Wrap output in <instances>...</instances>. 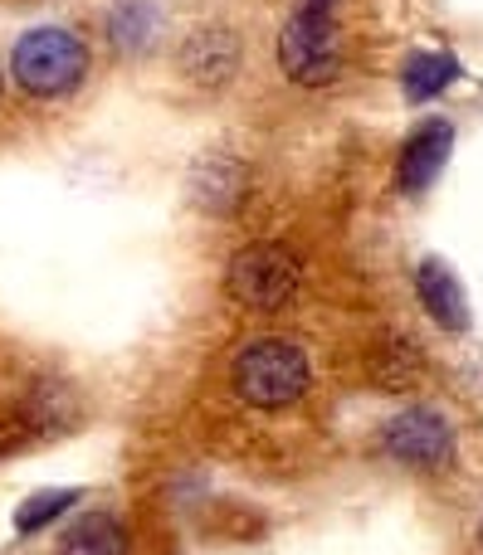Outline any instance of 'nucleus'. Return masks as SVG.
<instances>
[{
	"instance_id": "ddd939ff",
	"label": "nucleus",
	"mask_w": 483,
	"mask_h": 555,
	"mask_svg": "<svg viewBox=\"0 0 483 555\" xmlns=\"http://www.w3.org/2000/svg\"><path fill=\"white\" fill-rule=\"evenodd\" d=\"M78 502V492H39V498H29L25 507L15 512V531H39L49 527V521L59 517V512H68Z\"/></svg>"
},
{
	"instance_id": "423d86ee",
	"label": "nucleus",
	"mask_w": 483,
	"mask_h": 555,
	"mask_svg": "<svg viewBox=\"0 0 483 555\" xmlns=\"http://www.w3.org/2000/svg\"><path fill=\"white\" fill-rule=\"evenodd\" d=\"M244 195H250V166L240 162L234 152H211L195 162L191 171V201L201 205L205 215H234L244 205Z\"/></svg>"
},
{
	"instance_id": "0eeeda50",
	"label": "nucleus",
	"mask_w": 483,
	"mask_h": 555,
	"mask_svg": "<svg viewBox=\"0 0 483 555\" xmlns=\"http://www.w3.org/2000/svg\"><path fill=\"white\" fill-rule=\"evenodd\" d=\"M449 152H455V127L449 122H425L416 137L406 142V152H401V166H396V185L406 195H420L435 185V176L445 171Z\"/></svg>"
},
{
	"instance_id": "7ed1b4c3",
	"label": "nucleus",
	"mask_w": 483,
	"mask_h": 555,
	"mask_svg": "<svg viewBox=\"0 0 483 555\" xmlns=\"http://www.w3.org/2000/svg\"><path fill=\"white\" fill-rule=\"evenodd\" d=\"M10 74L29 98H64L84 83L88 74V44L74 29L39 25L20 35L15 54H10Z\"/></svg>"
},
{
	"instance_id": "9d476101",
	"label": "nucleus",
	"mask_w": 483,
	"mask_h": 555,
	"mask_svg": "<svg viewBox=\"0 0 483 555\" xmlns=\"http://www.w3.org/2000/svg\"><path fill=\"white\" fill-rule=\"evenodd\" d=\"M127 551H132V541H127L123 521L107 517V512L78 517L59 541V555H127Z\"/></svg>"
},
{
	"instance_id": "f8f14e48",
	"label": "nucleus",
	"mask_w": 483,
	"mask_h": 555,
	"mask_svg": "<svg viewBox=\"0 0 483 555\" xmlns=\"http://www.w3.org/2000/svg\"><path fill=\"white\" fill-rule=\"evenodd\" d=\"M107 29H113V39L123 49H137V44H147V29H152V10L142 5V0H127V5H117L113 10V20H107Z\"/></svg>"
},
{
	"instance_id": "f03ea898",
	"label": "nucleus",
	"mask_w": 483,
	"mask_h": 555,
	"mask_svg": "<svg viewBox=\"0 0 483 555\" xmlns=\"http://www.w3.org/2000/svg\"><path fill=\"white\" fill-rule=\"evenodd\" d=\"M338 0H298L279 35V64L289 83L322 88L342 74V44H338Z\"/></svg>"
},
{
	"instance_id": "20e7f679",
	"label": "nucleus",
	"mask_w": 483,
	"mask_h": 555,
	"mask_svg": "<svg viewBox=\"0 0 483 555\" xmlns=\"http://www.w3.org/2000/svg\"><path fill=\"white\" fill-rule=\"evenodd\" d=\"M298 273L303 269L293 259V249L264 240V244H244L234 254L230 269H225V287L250 312H283L293 302V293H298Z\"/></svg>"
},
{
	"instance_id": "39448f33",
	"label": "nucleus",
	"mask_w": 483,
	"mask_h": 555,
	"mask_svg": "<svg viewBox=\"0 0 483 555\" xmlns=\"http://www.w3.org/2000/svg\"><path fill=\"white\" fill-rule=\"evenodd\" d=\"M381 449L386 459H396L401 468H416V473H445L455 463V429L440 410H401L396 420L381 429Z\"/></svg>"
},
{
	"instance_id": "6e6552de",
	"label": "nucleus",
	"mask_w": 483,
	"mask_h": 555,
	"mask_svg": "<svg viewBox=\"0 0 483 555\" xmlns=\"http://www.w3.org/2000/svg\"><path fill=\"white\" fill-rule=\"evenodd\" d=\"M181 68H186V74H191L201 88L230 83L234 68H240V39H234V29H225V25L195 29V35L181 44Z\"/></svg>"
},
{
	"instance_id": "1a4fd4ad",
	"label": "nucleus",
	"mask_w": 483,
	"mask_h": 555,
	"mask_svg": "<svg viewBox=\"0 0 483 555\" xmlns=\"http://www.w3.org/2000/svg\"><path fill=\"white\" fill-rule=\"evenodd\" d=\"M416 293H420V302H425V312L435 317L445 332H465L469 326V297H465V287H459V278L440 259H425L416 269Z\"/></svg>"
},
{
	"instance_id": "4468645a",
	"label": "nucleus",
	"mask_w": 483,
	"mask_h": 555,
	"mask_svg": "<svg viewBox=\"0 0 483 555\" xmlns=\"http://www.w3.org/2000/svg\"><path fill=\"white\" fill-rule=\"evenodd\" d=\"M479 551H483V527H479Z\"/></svg>"
},
{
	"instance_id": "9b49d317",
	"label": "nucleus",
	"mask_w": 483,
	"mask_h": 555,
	"mask_svg": "<svg viewBox=\"0 0 483 555\" xmlns=\"http://www.w3.org/2000/svg\"><path fill=\"white\" fill-rule=\"evenodd\" d=\"M465 74V68H459V59L455 54H416L406 64V74H401V83H406V98L410 103H430V98H440L445 93L449 83H455V78Z\"/></svg>"
},
{
	"instance_id": "f257e3e1",
	"label": "nucleus",
	"mask_w": 483,
	"mask_h": 555,
	"mask_svg": "<svg viewBox=\"0 0 483 555\" xmlns=\"http://www.w3.org/2000/svg\"><path fill=\"white\" fill-rule=\"evenodd\" d=\"M313 385L308 351L289 336H259L244 341L240 356L230 361V390L250 410H283V404L303 400Z\"/></svg>"
}]
</instances>
